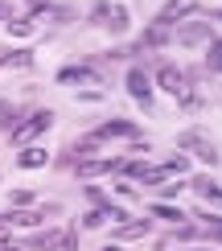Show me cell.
Listing matches in <instances>:
<instances>
[{
	"label": "cell",
	"mask_w": 222,
	"mask_h": 251,
	"mask_svg": "<svg viewBox=\"0 0 222 251\" xmlns=\"http://www.w3.org/2000/svg\"><path fill=\"white\" fill-rule=\"evenodd\" d=\"M58 82H62V87H74V82H78V87H82V82H99V70H95V66H62L58 70Z\"/></svg>",
	"instance_id": "5"
},
{
	"label": "cell",
	"mask_w": 222,
	"mask_h": 251,
	"mask_svg": "<svg viewBox=\"0 0 222 251\" xmlns=\"http://www.w3.org/2000/svg\"><path fill=\"white\" fill-rule=\"evenodd\" d=\"M136 235H148V223H128L115 231V239H136Z\"/></svg>",
	"instance_id": "15"
},
{
	"label": "cell",
	"mask_w": 222,
	"mask_h": 251,
	"mask_svg": "<svg viewBox=\"0 0 222 251\" xmlns=\"http://www.w3.org/2000/svg\"><path fill=\"white\" fill-rule=\"evenodd\" d=\"M4 25H8V33H13V37H25V33H33V21H29V17H13V21H4Z\"/></svg>",
	"instance_id": "13"
},
{
	"label": "cell",
	"mask_w": 222,
	"mask_h": 251,
	"mask_svg": "<svg viewBox=\"0 0 222 251\" xmlns=\"http://www.w3.org/2000/svg\"><path fill=\"white\" fill-rule=\"evenodd\" d=\"M152 214L156 218H177V223H181V210H173V206H152Z\"/></svg>",
	"instance_id": "17"
},
{
	"label": "cell",
	"mask_w": 222,
	"mask_h": 251,
	"mask_svg": "<svg viewBox=\"0 0 222 251\" xmlns=\"http://www.w3.org/2000/svg\"><path fill=\"white\" fill-rule=\"evenodd\" d=\"M46 161H49V152H46V149H37V144L21 149V156H17V165H21V169H41Z\"/></svg>",
	"instance_id": "10"
},
{
	"label": "cell",
	"mask_w": 222,
	"mask_h": 251,
	"mask_svg": "<svg viewBox=\"0 0 222 251\" xmlns=\"http://www.w3.org/2000/svg\"><path fill=\"white\" fill-rule=\"evenodd\" d=\"M95 21H99V25H107L111 33H123V29H128V8L99 0V4H95Z\"/></svg>",
	"instance_id": "3"
},
{
	"label": "cell",
	"mask_w": 222,
	"mask_h": 251,
	"mask_svg": "<svg viewBox=\"0 0 222 251\" xmlns=\"http://www.w3.org/2000/svg\"><path fill=\"white\" fill-rule=\"evenodd\" d=\"M103 251H123V247H103Z\"/></svg>",
	"instance_id": "21"
},
{
	"label": "cell",
	"mask_w": 222,
	"mask_h": 251,
	"mask_svg": "<svg viewBox=\"0 0 222 251\" xmlns=\"http://www.w3.org/2000/svg\"><path fill=\"white\" fill-rule=\"evenodd\" d=\"M210 66L222 70V41H214V46H210Z\"/></svg>",
	"instance_id": "18"
},
{
	"label": "cell",
	"mask_w": 222,
	"mask_h": 251,
	"mask_svg": "<svg viewBox=\"0 0 222 251\" xmlns=\"http://www.w3.org/2000/svg\"><path fill=\"white\" fill-rule=\"evenodd\" d=\"M194 190L202 194L206 202H214V206H222V190H218L214 181H210V177H194Z\"/></svg>",
	"instance_id": "11"
},
{
	"label": "cell",
	"mask_w": 222,
	"mask_h": 251,
	"mask_svg": "<svg viewBox=\"0 0 222 251\" xmlns=\"http://www.w3.org/2000/svg\"><path fill=\"white\" fill-rule=\"evenodd\" d=\"M54 128V111H33L29 120H21V124H13V144H29L33 136H41V132H49Z\"/></svg>",
	"instance_id": "1"
},
{
	"label": "cell",
	"mask_w": 222,
	"mask_h": 251,
	"mask_svg": "<svg viewBox=\"0 0 222 251\" xmlns=\"http://www.w3.org/2000/svg\"><path fill=\"white\" fill-rule=\"evenodd\" d=\"M4 226H8V223H4V218H0V231H4Z\"/></svg>",
	"instance_id": "22"
},
{
	"label": "cell",
	"mask_w": 222,
	"mask_h": 251,
	"mask_svg": "<svg viewBox=\"0 0 222 251\" xmlns=\"http://www.w3.org/2000/svg\"><path fill=\"white\" fill-rule=\"evenodd\" d=\"M29 62H33V54H29V50H13V54L0 58V70H8V66H29Z\"/></svg>",
	"instance_id": "12"
},
{
	"label": "cell",
	"mask_w": 222,
	"mask_h": 251,
	"mask_svg": "<svg viewBox=\"0 0 222 251\" xmlns=\"http://www.w3.org/2000/svg\"><path fill=\"white\" fill-rule=\"evenodd\" d=\"M156 82H161V87L169 91V95H177V99H185V107H194V95H189V82H185V75H181V70H177V66H161V70H156Z\"/></svg>",
	"instance_id": "2"
},
{
	"label": "cell",
	"mask_w": 222,
	"mask_h": 251,
	"mask_svg": "<svg viewBox=\"0 0 222 251\" xmlns=\"http://www.w3.org/2000/svg\"><path fill=\"white\" fill-rule=\"evenodd\" d=\"M0 21H13V0H0Z\"/></svg>",
	"instance_id": "20"
},
{
	"label": "cell",
	"mask_w": 222,
	"mask_h": 251,
	"mask_svg": "<svg viewBox=\"0 0 222 251\" xmlns=\"http://www.w3.org/2000/svg\"><path fill=\"white\" fill-rule=\"evenodd\" d=\"M202 37H210L206 25H189V29H181V33H177V41H202Z\"/></svg>",
	"instance_id": "14"
},
{
	"label": "cell",
	"mask_w": 222,
	"mask_h": 251,
	"mask_svg": "<svg viewBox=\"0 0 222 251\" xmlns=\"http://www.w3.org/2000/svg\"><path fill=\"white\" fill-rule=\"evenodd\" d=\"M181 144H185V149H194L197 156H202V161H210V165H218V152H214V144H206V140H202V136H197V132H189V136H181Z\"/></svg>",
	"instance_id": "8"
},
{
	"label": "cell",
	"mask_w": 222,
	"mask_h": 251,
	"mask_svg": "<svg viewBox=\"0 0 222 251\" xmlns=\"http://www.w3.org/2000/svg\"><path fill=\"white\" fill-rule=\"evenodd\" d=\"M128 95H132L136 103H144V107H152V78H148L140 66L128 70Z\"/></svg>",
	"instance_id": "4"
},
{
	"label": "cell",
	"mask_w": 222,
	"mask_h": 251,
	"mask_svg": "<svg viewBox=\"0 0 222 251\" xmlns=\"http://www.w3.org/2000/svg\"><path fill=\"white\" fill-rule=\"evenodd\" d=\"M115 136H136V124H128V120H111V124H99V128L91 132V140L99 144V140H115Z\"/></svg>",
	"instance_id": "7"
},
{
	"label": "cell",
	"mask_w": 222,
	"mask_h": 251,
	"mask_svg": "<svg viewBox=\"0 0 222 251\" xmlns=\"http://www.w3.org/2000/svg\"><path fill=\"white\" fill-rule=\"evenodd\" d=\"M123 161H82L78 165V177H99V173H120Z\"/></svg>",
	"instance_id": "9"
},
{
	"label": "cell",
	"mask_w": 222,
	"mask_h": 251,
	"mask_svg": "<svg viewBox=\"0 0 222 251\" xmlns=\"http://www.w3.org/2000/svg\"><path fill=\"white\" fill-rule=\"evenodd\" d=\"M161 169H165V173H185V169H189V161H185V156H173V161H165Z\"/></svg>",
	"instance_id": "16"
},
{
	"label": "cell",
	"mask_w": 222,
	"mask_h": 251,
	"mask_svg": "<svg viewBox=\"0 0 222 251\" xmlns=\"http://www.w3.org/2000/svg\"><path fill=\"white\" fill-rule=\"evenodd\" d=\"M206 226H210V235H214V239H222V218H214V214H206Z\"/></svg>",
	"instance_id": "19"
},
{
	"label": "cell",
	"mask_w": 222,
	"mask_h": 251,
	"mask_svg": "<svg viewBox=\"0 0 222 251\" xmlns=\"http://www.w3.org/2000/svg\"><path fill=\"white\" fill-rule=\"evenodd\" d=\"M189 13H197V0H169L161 8V17H156V25H173V21H181Z\"/></svg>",
	"instance_id": "6"
}]
</instances>
